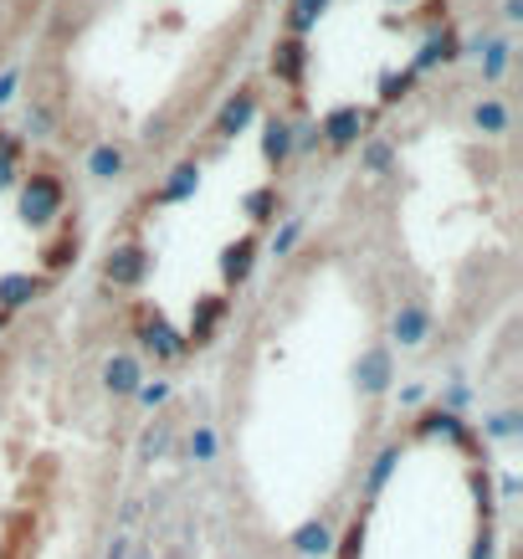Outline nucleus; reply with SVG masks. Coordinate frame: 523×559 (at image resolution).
I'll use <instances>...</instances> for the list:
<instances>
[{
	"instance_id": "obj_27",
	"label": "nucleus",
	"mask_w": 523,
	"mask_h": 559,
	"mask_svg": "<svg viewBox=\"0 0 523 559\" xmlns=\"http://www.w3.org/2000/svg\"><path fill=\"white\" fill-rule=\"evenodd\" d=\"M488 431H492V437H513V431H519V416H513V411H503V416H492Z\"/></svg>"
},
{
	"instance_id": "obj_9",
	"label": "nucleus",
	"mask_w": 523,
	"mask_h": 559,
	"mask_svg": "<svg viewBox=\"0 0 523 559\" xmlns=\"http://www.w3.org/2000/svg\"><path fill=\"white\" fill-rule=\"evenodd\" d=\"M293 150H298V123L283 119V114H272L268 129H262V159H268V170L277 175L293 159Z\"/></svg>"
},
{
	"instance_id": "obj_2",
	"label": "nucleus",
	"mask_w": 523,
	"mask_h": 559,
	"mask_svg": "<svg viewBox=\"0 0 523 559\" xmlns=\"http://www.w3.org/2000/svg\"><path fill=\"white\" fill-rule=\"evenodd\" d=\"M150 272H154V252L144 241H119V247H108V257H103V283L108 288L134 293L150 283Z\"/></svg>"
},
{
	"instance_id": "obj_8",
	"label": "nucleus",
	"mask_w": 523,
	"mask_h": 559,
	"mask_svg": "<svg viewBox=\"0 0 523 559\" xmlns=\"http://www.w3.org/2000/svg\"><path fill=\"white\" fill-rule=\"evenodd\" d=\"M304 72H308V41L304 36H283V41L272 47V78L298 93V87H304Z\"/></svg>"
},
{
	"instance_id": "obj_28",
	"label": "nucleus",
	"mask_w": 523,
	"mask_h": 559,
	"mask_svg": "<svg viewBox=\"0 0 523 559\" xmlns=\"http://www.w3.org/2000/svg\"><path fill=\"white\" fill-rule=\"evenodd\" d=\"M165 395H169V385H165V380H154V385H139V401H144V406H159Z\"/></svg>"
},
{
	"instance_id": "obj_12",
	"label": "nucleus",
	"mask_w": 523,
	"mask_h": 559,
	"mask_svg": "<svg viewBox=\"0 0 523 559\" xmlns=\"http://www.w3.org/2000/svg\"><path fill=\"white\" fill-rule=\"evenodd\" d=\"M51 277H32V272H11V277H0V313H16L36 298V293H47Z\"/></svg>"
},
{
	"instance_id": "obj_3",
	"label": "nucleus",
	"mask_w": 523,
	"mask_h": 559,
	"mask_svg": "<svg viewBox=\"0 0 523 559\" xmlns=\"http://www.w3.org/2000/svg\"><path fill=\"white\" fill-rule=\"evenodd\" d=\"M370 108H359V103H338V108H329L323 114V123L313 129V134L329 144V150H349V144H359L365 139V129H370Z\"/></svg>"
},
{
	"instance_id": "obj_10",
	"label": "nucleus",
	"mask_w": 523,
	"mask_h": 559,
	"mask_svg": "<svg viewBox=\"0 0 523 559\" xmlns=\"http://www.w3.org/2000/svg\"><path fill=\"white\" fill-rule=\"evenodd\" d=\"M390 334H395V344H401V349L426 344V334H431V308H426V304H401V308H395Z\"/></svg>"
},
{
	"instance_id": "obj_23",
	"label": "nucleus",
	"mask_w": 523,
	"mask_h": 559,
	"mask_svg": "<svg viewBox=\"0 0 523 559\" xmlns=\"http://www.w3.org/2000/svg\"><path fill=\"white\" fill-rule=\"evenodd\" d=\"M395 462H401V447H385V452L375 457V467H370V498H375L380 488H385V477L395 473Z\"/></svg>"
},
{
	"instance_id": "obj_5",
	"label": "nucleus",
	"mask_w": 523,
	"mask_h": 559,
	"mask_svg": "<svg viewBox=\"0 0 523 559\" xmlns=\"http://www.w3.org/2000/svg\"><path fill=\"white\" fill-rule=\"evenodd\" d=\"M390 380H395V359H390L385 344H370V349L355 359V390L359 395H385Z\"/></svg>"
},
{
	"instance_id": "obj_14",
	"label": "nucleus",
	"mask_w": 523,
	"mask_h": 559,
	"mask_svg": "<svg viewBox=\"0 0 523 559\" xmlns=\"http://www.w3.org/2000/svg\"><path fill=\"white\" fill-rule=\"evenodd\" d=\"M226 298L221 293H205L201 304H195V319H190V340L186 344H211L216 340V329H221V319H226Z\"/></svg>"
},
{
	"instance_id": "obj_31",
	"label": "nucleus",
	"mask_w": 523,
	"mask_h": 559,
	"mask_svg": "<svg viewBox=\"0 0 523 559\" xmlns=\"http://www.w3.org/2000/svg\"><path fill=\"white\" fill-rule=\"evenodd\" d=\"M5 323H11V313H0V334H5Z\"/></svg>"
},
{
	"instance_id": "obj_11",
	"label": "nucleus",
	"mask_w": 523,
	"mask_h": 559,
	"mask_svg": "<svg viewBox=\"0 0 523 559\" xmlns=\"http://www.w3.org/2000/svg\"><path fill=\"white\" fill-rule=\"evenodd\" d=\"M144 385V365L134 355H108L103 359V390L108 395H139Z\"/></svg>"
},
{
	"instance_id": "obj_20",
	"label": "nucleus",
	"mask_w": 523,
	"mask_h": 559,
	"mask_svg": "<svg viewBox=\"0 0 523 559\" xmlns=\"http://www.w3.org/2000/svg\"><path fill=\"white\" fill-rule=\"evenodd\" d=\"M452 57H456V36L452 32H437L421 47V57H416V68H411V72H426V68H437V62H452Z\"/></svg>"
},
{
	"instance_id": "obj_24",
	"label": "nucleus",
	"mask_w": 523,
	"mask_h": 559,
	"mask_svg": "<svg viewBox=\"0 0 523 559\" xmlns=\"http://www.w3.org/2000/svg\"><path fill=\"white\" fill-rule=\"evenodd\" d=\"M190 457L195 462L216 457V431H211V426H195V431H190Z\"/></svg>"
},
{
	"instance_id": "obj_15",
	"label": "nucleus",
	"mask_w": 523,
	"mask_h": 559,
	"mask_svg": "<svg viewBox=\"0 0 523 559\" xmlns=\"http://www.w3.org/2000/svg\"><path fill=\"white\" fill-rule=\"evenodd\" d=\"M195 190H201V165L186 159V165H175V170H169L165 186L154 190V205H175V201H186V195H195Z\"/></svg>"
},
{
	"instance_id": "obj_30",
	"label": "nucleus",
	"mask_w": 523,
	"mask_h": 559,
	"mask_svg": "<svg viewBox=\"0 0 523 559\" xmlns=\"http://www.w3.org/2000/svg\"><path fill=\"white\" fill-rule=\"evenodd\" d=\"M503 16H508V21H519V16H523V0H503Z\"/></svg>"
},
{
	"instance_id": "obj_16",
	"label": "nucleus",
	"mask_w": 523,
	"mask_h": 559,
	"mask_svg": "<svg viewBox=\"0 0 523 559\" xmlns=\"http://www.w3.org/2000/svg\"><path fill=\"white\" fill-rule=\"evenodd\" d=\"M123 170H129V150L123 144H98L87 154V175L93 180H123Z\"/></svg>"
},
{
	"instance_id": "obj_25",
	"label": "nucleus",
	"mask_w": 523,
	"mask_h": 559,
	"mask_svg": "<svg viewBox=\"0 0 523 559\" xmlns=\"http://www.w3.org/2000/svg\"><path fill=\"white\" fill-rule=\"evenodd\" d=\"M385 165H390V144H370V150H365V170L380 175Z\"/></svg>"
},
{
	"instance_id": "obj_6",
	"label": "nucleus",
	"mask_w": 523,
	"mask_h": 559,
	"mask_svg": "<svg viewBox=\"0 0 523 559\" xmlns=\"http://www.w3.org/2000/svg\"><path fill=\"white\" fill-rule=\"evenodd\" d=\"M257 252H262V237H257V231L226 241V247H221V283H226V288H241L257 267Z\"/></svg>"
},
{
	"instance_id": "obj_29",
	"label": "nucleus",
	"mask_w": 523,
	"mask_h": 559,
	"mask_svg": "<svg viewBox=\"0 0 523 559\" xmlns=\"http://www.w3.org/2000/svg\"><path fill=\"white\" fill-rule=\"evenodd\" d=\"M293 241H298V221H293V226H287L283 237H277V257H283V252H287V247H293Z\"/></svg>"
},
{
	"instance_id": "obj_4",
	"label": "nucleus",
	"mask_w": 523,
	"mask_h": 559,
	"mask_svg": "<svg viewBox=\"0 0 523 559\" xmlns=\"http://www.w3.org/2000/svg\"><path fill=\"white\" fill-rule=\"evenodd\" d=\"M257 98H262V93H257V83H241L237 93H226V103H221L216 119H211V139H216V144L237 139L241 129L257 119Z\"/></svg>"
},
{
	"instance_id": "obj_1",
	"label": "nucleus",
	"mask_w": 523,
	"mask_h": 559,
	"mask_svg": "<svg viewBox=\"0 0 523 559\" xmlns=\"http://www.w3.org/2000/svg\"><path fill=\"white\" fill-rule=\"evenodd\" d=\"M62 205H68V186H62V175L57 170H32L21 180V221L32 226V231H47L62 221Z\"/></svg>"
},
{
	"instance_id": "obj_13",
	"label": "nucleus",
	"mask_w": 523,
	"mask_h": 559,
	"mask_svg": "<svg viewBox=\"0 0 523 559\" xmlns=\"http://www.w3.org/2000/svg\"><path fill=\"white\" fill-rule=\"evenodd\" d=\"M72 262H78V221H62V231L41 247V267H47V277H57V272H68Z\"/></svg>"
},
{
	"instance_id": "obj_22",
	"label": "nucleus",
	"mask_w": 523,
	"mask_h": 559,
	"mask_svg": "<svg viewBox=\"0 0 523 559\" xmlns=\"http://www.w3.org/2000/svg\"><path fill=\"white\" fill-rule=\"evenodd\" d=\"M508 51L513 47H508L503 36H492L488 41V51H483V78H488V83H498V78L508 72Z\"/></svg>"
},
{
	"instance_id": "obj_26",
	"label": "nucleus",
	"mask_w": 523,
	"mask_h": 559,
	"mask_svg": "<svg viewBox=\"0 0 523 559\" xmlns=\"http://www.w3.org/2000/svg\"><path fill=\"white\" fill-rule=\"evenodd\" d=\"M359 549H365V519H355V528L344 534V559H359Z\"/></svg>"
},
{
	"instance_id": "obj_17",
	"label": "nucleus",
	"mask_w": 523,
	"mask_h": 559,
	"mask_svg": "<svg viewBox=\"0 0 523 559\" xmlns=\"http://www.w3.org/2000/svg\"><path fill=\"white\" fill-rule=\"evenodd\" d=\"M323 11H329V0H287V16H283L287 36H308L323 21Z\"/></svg>"
},
{
	"instance_id": "obj_7",
	"label": "nucleus",
	"mask_w": 523,
	"mask_h": 559,
	"mask_svg": "<svg viewBox=\"0 0 523 559\" xmlns=\"http://www.w3.org/2000/svg\"><path fill=\"white\" fill-rule=\"evenodd\" d=\"M139 344H144L159 365H169V359L186 355V344L175 340V329L165 323V313H159V308H144V313H139Z\"/></svg>"
},
{
	"instance_id": "obj_19",
	"label": "nucleus",
	"mask_w": 523,
	"mask_h": 559,
	"mask_svg": "<svg viewBox=\"0 0 523 559\" xmlns=\"http://www.w3.org/2000/svg\"><path fill=\"white\" fill-rule=\"evenodd\" d=\"M293 549H298V555H308V559L334 555V528H329V524H319V519H313V524H304V528H298V534H293Z\"/></svg>"
},
{
	"instance_id": "obj_18",
	"label": "nucleus",
	"mask_w": 523,
	"mask_h": 559,
	"mask_svg": "<svg viewBox=\"0 0 523 559\" xmlns=\"http://www.w3.org/2000/svg\"><path fill=\"white\" fill-rule=\"evenodd\" d=\"M473 129L477 134H488V139L508 134V103L503 98H477L473 103Z\"/></svg>"
},
{
	"instance_id": "obj_21",
	"label": "nucleus",
	"mask_w": 523,
	"mask_h": 559,
	"mask_svg": "<svg viewBox=\"0 0 523 559\" xmlns=\"http://www.w3.org/2000/svg\"><path fill=\"white\" fill-rule=\"evenodd\" d=\"M247 216L257 221V226H268L272 216H277V186H262L247 195Z\"/></svg>"
}]
</instances>
